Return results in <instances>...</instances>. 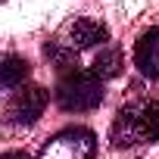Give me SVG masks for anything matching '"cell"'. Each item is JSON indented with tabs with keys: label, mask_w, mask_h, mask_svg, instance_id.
Masks as SVG:
<instances>
[{
	"label": "cell",
	"mask_w": 159,
	"mask_h": 159,
	"mask_svg": "<svg viewBox=\"0 0 159 159\" xmlns=\"http://www.w3.org/2000/svg\"><path fill=\"white\" fill-rule=\"evenodd\" d=\"M59 109L66 112H91L103 103L106 91H103V78H97L91 69H75L59 75L56 91H53Z\"/></svg>",
	"instance_id": "1"
},
{
	"label": "cell",
	"mask_w": 159,
	"mask_h": 159,
	"mask_svg": "<svg viewBox=\"0 0 159 159\" xmlns=\"http://www.w3.org/2000/svg\"><path fill=\"white\" fill-rule=\"evenodd\" d=\"M94 156H97V134L78 125L56 131L38 153V159H94Z\"/></svg>",
	"instance_id": "2"
},
{
	"label": "cell",
	"mask_w": 159,
	"mask_h": 159,
	"mask_svg": "<svg viewBox=\"0 0 159 159\" xmlns=\"http://www.w3.org/2000/svg\"><path fill=\"white\" fill-rule=\"evenodd\" d=\"M47 100H50L47 88H41V84H22L19 91H13V97L7 103V122L10 125H34L44 116Z\"/></svg>",
	"instance_id": "3"
},
{
	"label": "cell",
	"mask_w": 159,
	"mask_h": 159,
	"mask_svg": "<svg viewBox=\"0 0 159 159\" xmlns=\"http://www.w3.org/2000/svg\"><path fill=\"white\" fill-rule=\"evenodd\" d=\"M56 41H62L69 50H75V53H78V50H88V47L106 44V41H109V31H106V25H103V22L81 16V19L66 22V25H62V34H59Z\"/></svg>",
	"instance_id": "4"
},
{
	"label": "cell",
	"mask_w": 159,
	"mask_h": 159,
	"mask_svg": "<svg viewBox=\"0 0 159 159\" xmlns=\"http://www.w3.org/2000/svg\"><path fill=\"white\" fill-rule=\"evenodd\" d=\"M109 140H112L116 150L147 143V134H143V125H140V106H122L116 112L112 128H109Z\"/></svg>",
	"instance_id": "5"
},
{
	"label": "cell",
	"mask_w": 159,
	"mask_h": 159,
	"mask_svg": "<svg viewBox=\"0 0 159 159\" xmlns=\"http://www.w3.org/2000/svg\"><path fill=\"white\" fill-rule=\"evenodd\" d=\"M134 66L140 69V75L159 81V25H153L150 31H143L134 44Z\"/></svg>",
	"instance_id": "6"
},
{
	"label": "cell",
	"mask_w": 159,
	"mask_h": 159,
	"mask_svg": "<svg viewBox=\"0 0 159 159\" xmlns=\"http://www.w3.org/2000/svg\"><path fill=\"white\" fill-rule=\"evenodd\" d=\"M28 59L16 56V53H7L3 56V66H0V84H3V91H19L25 81H28Z\"/></svg>",
	"instance_id": "7"
},
{
	"label": "cell",
	"mask_w": 159,
	"mask_h": 159,
	"mask_svg": "<svg viewBox=\"0 0 159 159\" xmlns=\"http://www.w3.org/2000/svg\"><path fill=\"white\" fill-rule=\"evenodd\" d=\"M122 66H125V59H122V50H116V47H106V50H100V53H97V59H94L91 72H94L97 78H103V81H109V78L122 75Z\"/></svg>",
	"instance_id": "8"
},
{
	"label": "cell",
	"mask_w": 159,
	"mask_h": 159,
	"mask_svg": "<svg viewBox=\"0 0 159 159\" xmlns=\"http://www.w3.org/2000/svg\"><path fill=\"white\" fill-rule=\"evenodd\" d=\"M140 125H143L147 140H156L159 143V100L140 103Z\"/></svg>",
	"instance_id": "9"
},
{
	"label": "cell",
	"mask_w": 159,
	"mask_h": 159,
	"mask_svg": "<svg viewBox=\"0 0 159 159\" xmlns=\"http://www.w3.org/2000/svg\"><path fill=\"white\" fill-rule=\"evenodd\" d=\"M0 159H28V153H22V150H10V153H3Z\"/></svg>",
	"instance_id": "10"
}]
</instances>
